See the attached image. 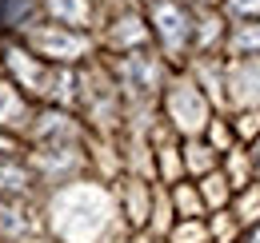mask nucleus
<instances>
[{
	"label": "nucleus",
	"mask_w": 260,
	"mask_h": 243,
	"mask_svg": "<svg viewBox=\"0 0 260 243\" xmlns=\"http://www.w3.org/2000/svg\"><path fill=\"white\" fill-rule=\"evenodd\" d=\"M168 116H172V124L180 132L200 136L208 128V100H204V92L196 88L192 80H176L168 88Z\"/></svg>",
	"instance_id": "nucleus-2"
},
{
	"label": "nucleus",
	"mask_w": 260,
	"mask_h": 243,
	"mask_svg": "<svg viewBox=\"0 0 260 243\" xmlns=\"http://www.w3.org/2000/svg\"><path fill=\"white\" fill-rule=\"evenodd\" d=\"M224 8L236 20H260V0H224Z\"/></svg>",
	"instance_id": "nucleus-10"
},
{
	"label": "nucleus",
	"mask_w": 260,
	"mask_h": 243,
	"mask_svg": "<svg viewBox=\"0 0 260 243\" xmlns=\"http://www.w3.org/2000/svg\"><path fill=\"white\" fill-rule=\"evenodd\" d=\"M200 199H204V208H224L228 199H232V183L220 168H212V172H204V180H200Z\"/></svg>",
	"instance_id": "nucleus-5"
},
{
	"label": "nucleus",
	"mask_w": 260,
	"mask_h": 243,
	"mask_svg": "<svg viewBox=\"0 0 260 243\" xmlns=\"http://www.w3.org/2000/svg\"><path fill=\"white\" fill-rule=\"evenodd\" d=\"M248 243H260V219L252 223V235H248Z\"/></svg>",
	"instance_id": "nucleus-11"
},
{
	"label": "nucleus",
	"mask_w": 260,
	"mask_h": 243,
	"mask_svg": "<svg viewBox=\"0 0 260 243\" xmlns=\"http://www.w3.org/2000/svg\"><path fill=\"white\" fill-rule=\"evenodd\" d=\"M44 4L56 16V24H68V28H84L92 16V0H44Z\"/></svg>",
	"instance_id": "nucleus-4"
},
{
	"label": "nucleus",
	"mask_w": 260,
	"mask_h": 243,
	"mask_svg": "<svg viewBox=\"0 0 260 243\" xmlns=\"http://www.w3.org/2000/svg\"><path fill=\"white\" fill-rule=\"evenodd\" d=\"M152 28L160 36L164 52H172V56H180L184 48H188V40H192V12L180 4V0H156L152 4Z\"/></svg>",
	"instance_id": "nucleus-1"
},
{
	"label": "nucleus",
	"mask_w": 260,
	"mask_h": 243,
	"mask_svg": "<svg viewBox=\"0 0 260 243\" xmlns=\"http://www.w3.org/2000/svg\"><path fill=\"white\" fill-rule=\"evenodd\" d=\"M228 48L236 56H260V20H236Z\"/></svg>",
	"instance_id": "nucleus-6"
},
{
	"label": "nucleus",
	"mask_w": 260,
	"mask_h": 243,
	"mask_svg": "<svg viewBox=\"0 0 260 243\" xmlns=\"http://www.w3.org/2000/svg\"><path fill=\"white\" fill-rule=\"evenodd\" d=\"M252 172H260V144H256V155H252Z\"/></svg>",
	"instance_id": "nucleus-12"
},
{
	"label": "nucleus",
	"mask_w": 260,
	"mask_h": 243,
	"mask_svg": "<svg viewBox=\"0 0 260 243\" xmlns=\"http://www.w3.org/2000/svg\"><path fill=\"white\" fill-rule=\"evenodd\" d=\"M172 243H208V227L200 223V215H180V223L172 227Z\"/></svg>",
	"instance_id": "nucleus-8"
},
{
	"label": "nucleus",
	"mask_w": 260,
	"mask_h": 243,
	"mask_svg": "<svg viewBox=\"0 0 260 243\" xmlns=\"http://www.w3.org/2000/svg\"><path fill=\"white\" fill-rule=\"evenodd\" d=\"M28 40L36 44V56H44V60H80V52L88 48L84 36L68 24H44Z\"/></svg>",
	"instance_id": "nucleus-3"
},
{
	"label": "nucleus",
	"mask_w": 260,
	"mask_h": 243,
	"mask_svg": "<svg viewBox=\"0 0 260 243\" xmlns=\"http://www.w3.org/2000/svg\"><path fill=\"white\" fill-rule=\"evenodd\" d=\"M216 148L212 144H192L188 148V155H184V168H192V172H212L216 168Z\"/></svg>",
	"instance_id": "nucleus-9"
},
{
	"label": "nucleus",
	"mask_w": 260,
	"mask_h": 243,
	"mask_svg": "<svg viewBox=\"0 0 260 243\" xmlns=\"http://www.w3.org/2000/svg\"><path fill=\"white\" fill-rule=\"evenodd\" d=\"M172 204H176V212L180 215H204V199H200V187L196 183H176V191H172Z\"/></svg>",
	"instance_id": "nucleus-7"
}]
</instances>
